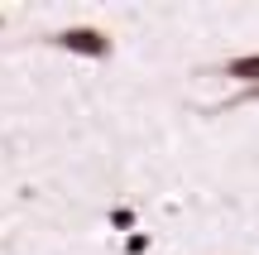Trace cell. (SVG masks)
<instances>
[{
	"instance_id": "obj_1",
	"label": "cell",
	"mask_w": 259,
	"mask_h": 255,
	"mask_svg": "<svg viewBox=\"0 0 259 255\" xmlns=\"http://www.w3.org/2000/svg\"><path fill=\"white\" fill-rule=\"evenodd\" d=\"M53 48H67V53H82V58H111V34L106 29H92V24H77V29H58L48 34Z\"/></svg>"
},
{
	"instance_id": "obj_2",
	"label": "cell",
	"mask_w": 259,
	"mask_h": 255,
	"mask_svg": "<svg viewBox=\"0 0 259 255\" xmlns=\"http://www.w3.org/2000/svg\"><path fill=\"white\" fill-rule=\"evenodd\" d=\"M221 72H226V77H235V82H250V87H259V53L231 58V63H226Z\"/></svg>"
},
{
	"instance_id": "obj_4",
	"label": "cell",
	"mask_w": 259,
	"mask_h": 255,
	"mask_svg": "<svg viewBox=\"0 0 259 255\" xmlns=\"http://www.w3.org/2000/svg\"><path fill=\"white\" fill-rule=\"evenodd\" d=\"M149 250V236L144 231H135V236H125V255H144Z\"/></svg>"
},
{
	"instance_id": "obj_5",
	"label": "cell",
	"mask_w": 259,
	"mask_h": 255,
	"mask_svg": "<svg viewBox=\"0 0 259 255\" xmlns=\"http://www.w3.org/2000/svg\"><path fill=\"white\" fill-rule=\"evenodd\" d=\"M240 101H259V87H245V92H240V96H235V101H231V106H240Z\"/></svg>"
},
{
	"instance_id": "obj_3",
	"label": "cell",
	"mask_w": 259,
	"mask_h": 255,
	"mask_svg": "<svg viewBox=\"0 0 259 255\" xmlns=\"http://www.w3.org/2000/svg\"><path fill=\"white\" fill-rule=\"evenodd\" d=\"M111 227L125 231V236H135V212L130 207H111Z\"/></svg>"
}]
</instances>
